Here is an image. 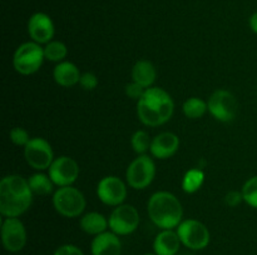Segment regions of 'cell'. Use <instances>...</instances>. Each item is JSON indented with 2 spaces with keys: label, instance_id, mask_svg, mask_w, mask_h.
<instances>
[{
  "label": "cell",
  "instance_id": "6da1fadb",
  "mask_svg": "<svg viewBox=\"0 0 257 255\" xmlns=\"http://www.w3.org/2000/svg\"><path fill=\"white\" fill-rule=\"evenodd\" d=\"M33 195L28 179L7 175L0 182V212L5 218H19L30 208Z\"/></svg>",
  "mask_w": 257,
  "mask_h": 255
},
{
  "label": "cell",
  "instance_id": "7a4b0ae2",
  "mask_svg": "<svg viewBox=\"0 0 257 255\" xmlns=\"http://www.w3.org/2000/svg\"><path fill=\"white\" fill-rule=\"evenodd\" d=\"M175 102L162 88L151 86L137 102L138 119L147 126H160L172 118Z\"/></svg>",
  "mask_w": 257,
  "mask_h": 255
},
{
  "label": "cell",
  "instance_id": "3957f363",
  "mask_svg": "<svg viewBox=\"0 0 257 255\" xmlns=\"http://www.w3.org/2000/svg\"><path fill=\"white\" fill-rule=\"evenodd\" d=\"M148 216L156 226L175 229L182 222L183 208L178 198L170 192H157L147 204Z\"/></svg>",
  "mask_w": 257,
  "mask_h": 255
},
{
  "label": "cell",
  "instance_id": "277c9868",
  "mask_svg": "<svg viewBox=\"0 0 257 255\" xmlns=\"http://www.w3.org/2000/svg\"><path fill=\"white\" fill-rule=\"evenodd\" d=\"M53 205L57 212L65 218H77L85 209V198L80 190L74 186L58 188L53 194Z\"/></svg>",
  "mask_w": 257,
  "mask_h": 255
},
{
  "label": "cell",
  "instance_id": "5b68a950",
  "mask_svg": "<svg viewBox=\"0 0 257 255\" xmlns=\"http://www.w3.org/2000/svg\"><path fill=\"white\" fill-rule=\"evenodd\" d=\"M44 60V48L35 42H28L15 50L13 65L19 74L32 75L40 69Z\"/></svg>",
  "mask_w": 257,
  "mask_h": 255
},
{
  "label": "cell",
  "instance_id": "8992f818",
  "mask_svg": "<svg viewBox=\"0 0 257 255\" xmlns=\"http://www.w3.org/2000/svg\"><path fill=\"white\" fill-rule=\"evenodd\" d=\"M156 176V164L148 155H138L131 162L125 172V179L128 185L136 190L146 189L152 184Z\"/></svg>",
  "mask_w": 257,
  "mask_h": 255
},
{
  "label": "cell",
  "instance_id": "52a82bcc",
  "mask_svg": "<svg viewBox=\"0 0 257 255\" xmlns=\"http://www.w3.org/2000/svg\"><path fill=\"white\" fill-rule=\"evenodd\" d=\"M176 232L181 242L191 250H202L210 244L211 235L207 226L196 219L182 220Z\"/></svg>",
  "mask_w": 257,
  "mask_h": 255
},
{
  "label": "cell",
  "instance_id": "ba28073f",
  "mask_svg": "<svg viewBox=\"0 0 257 255\" xmlns=\"http://www.w3.org/2000/svg\"><path fill=\"white\" fill-rule=\"evenodd\" d=\"M108 224H109L110 232L114 234L120 235V236L132 234L140 225L138 210L130 204L118 205L110 212L108 218Z\"/></svg>",
  "mask_w": 257,
  "mask_h": 255
},
{
  "label": "cell",
  "instance_id": "9c48e42d",
  "mask_svg": "<svg viewBox=\"0 0 257 255\" xmlns=\"http://www.w3.org/2000/svg\"><path fill=\"white\" fill-rule=\"evenodd\" d=\"M24 156L28 164L39 172L49 169L54 162L52 145L44 138H32L24 146Z\"/></svg>",
  "mask_w": 257,
  "mask_h": 255
},
{
  "label": "cell",
  "instance_id": "30bf717a",
  "mask_svg": "<svg viewBox=\"0 0 257 255\" xmlns=\"http://www.w3.org/2000/svg\"><path fill=\"white\" fill-rule=\"evenodd\" d=\"M208 112L218 122H227L237 114V100L228 90H216L207 102Z\"/></svg>",
  "mask_w": 257,
  "mask_h": 255
},
{
  "label": "cell",
  "instance_id": "8fae6325",
  "mask_svg": "<svg viewBox=\"0 0 257 255\" xmlns=\"http://www.w3.org/2000/svg\"><path fill=\"white\" fill-rule=\"evenodd\" d=\"M48 175L57 186H70L79 176V165L73 158L63 155L54 159L48 169Z\"/></svg>",
  "mask_w": 257,
  "mask_h": 255
},
{
  "label": "cell",
  "instance_id": "7c38bea8",
  "mask_svg": "<svg viewBox=\"0 0 257 255\" xmlns=\"http://www.w3.org/2000/svg\"><path fill=\"white\" fill-rule=\"evenodd\" d=\"M98 199L109 206L122 205L127 198V186L118 176L109 175L99 180L97 185Z\"/></svg>",
  "mask_w": 257,
  "mask_h": 255
},
{
  "label": "cell",
  "instance_id": "4fadbf2b",
  "mask_svg": "<svg viewBox=\"0 0 257 255\" xmlns=\"http://www.w3.org/2000/svg\"><path fill=\"white\" fill-rule=\"evenodd\" d=\"M2 242L5 250L18 252L27 244V230L19 218H5L2 224Z\"/></svg>",
  "mask_w": 257,
  "mask_h": 255
},
{
  "label": "cell",
  "instance_id": "5bb4252c",
  "mask_svg": "<svg viewBox=\"0 0 257 255\" xmlns=\"http://www.w3.org/2000/svg\"><path fill=\"white\" fill-rule=\"evenodd\" d=\"M28 32L33 42L38 44H48L54 36V22L49 15L44 12H35L28 22Z\"/></svg>",
  "mask_w": 257,
  "mask_h": 255
},
{
  "label": "cell",
  "instance_id": "9a60e30c",
  "mask_svg": "<svg viewBox=\"0 0 257 255\" xmlns=\"http://www.w3.org/2000/svg\"><path fill=\"white\" fill-rule=\"evenodd\" d=\"M180 148V139L176 134L165 132L158 134L152 139L151 144V154L161 160L168 159L177 152Z\"/></svg>",
  "mask_w": 257,
  "mask_h": 255
},
{
  "label": "cell",
  "instance_id": "2e32d148",
  "mask_svg": "<svg viewBox=\"0 0 257 255\" xmlns=\"http://www.w3.org/2000/svg\"><path fill=\"white\" fill-rule=\"evenodd\" d=\"M92 255H120L122 242L119 235L113 232H104L93 238L90 244Z\"/></svg>",
  "mask_w": 257,
  "mask_h": 255
},
{
  "label": "cell",
  "instance_id": "e0dca14e",
  "mask_svg": "<svg viewBox=\"0 0 257 255\" xmlns=\"http://www.w3.org/2000/svg\"><path fill=\"white\" fill-rule=\"evenodd\" d=\"M181 244L182 242L177 232H173V229H165L155 238L153 250L156 255H177Z\"/></svg>",
  "mask_w": 257,
  "mask_h": 255
},
{
  "label": "cell",
  "instance_id": "ac0fdd59",
  "mask_svg": "<svg viewBox=\"0 0 257 255\" xmlns=\"http://www.w3.org/2000/svg\"><path fill=\"white\" fill-rule=\"evenodd\" d=\"M80 75L82 74L79 72L77 65L70 62H58L53 70V78H54L55 82L64 88L74 86L75 84H78L80 80Z\"/></svg>",
  "mask_w": 257,
  "mask_h": 255
},
{
  "label": "cell",
  "instance_id": "d6986e66",
  "mask_svg": "<svg viewBox=\"0 0 257 255\" xmlns=\"http://www.w3.org/2000/svg\"><path fill=\"white\" fill-rule=\"evenodd\" d=\"M157 78L155 65L148 60H140L132 68V82H137L145 89H148L153 85Z\"/></svg>",
  "mask_w": 257,
  "mask_h": 255
},
{
  "label": "cell",
  "instance_id": "ffe728a7",
  "mask_svg": "<svg viewBox=\"0 0 257 255\" xmlns=\"http://www.w3.org/2000/svg\"><path fill=\"white\" fill-rule=\"evenodd\" d=\"M79 225L83 232L89 235H94V236L107 232L109 228L108 219H105L104 215L97 212H90L83 215L80 218Z\"/></svg>",
  "mask_w": 257,
  "mask_h": 255
},
{
  "label": "cell",
  "instance_id": "44dd1931",
  "mask_svg": "<svg viewBox=\"0 0 257 255\" xmlns=\"http://www.w3.org/2000/svg\"><path fill=\"white\" fill-rule=\"evenodd\" d=\"M30 190L35 195H49L53 192L54 182H52L49 175H45L43 172H35L28 179Z\"/></svg>",
  "mask_w": 257,
  "mask_h": 255
},
{
  "label": "cell",
  "instance_id": "7402d4cb",
  "mask_svg": "<svg viewBox=\"0 0 257 255\" xmlns=\"http://www.w3.org/2000/svg\"><path fill=\"white\" fill-rule=\"evenodd\" d=\"M205 182V172L201 169H191L185 174L182 179V189L187 194H193L198 192Z\"/></svg>",
  "mask_w": 257,
  "mask_h": 255
},
{
  "label": "cell",
  "instance_id": "603a6c76",
  "mask_svg": "<svg viewBox=\"0 0 257 255\" xmlns=\"http://www.w3.org/2000/svg\"><path fill=\"white\" fill-rule=\"evenodd\" d=\"M183 114L188 118V119H200L206 112L208 110V105L205 100L200 99V98H188L185 102H183Z\"/></svg>",
  "mask_w": 257,
  "mask_h": 255
},
{
  "label": "cell",
  "instance_id": "cb8c5ba5",
  "mask_svg": "<svg viewBox=\"0 0 257 255\" xmlns=\"http://www.w3.org/2000/svg\"><path fill=\"white\" fill-rule=\"evenodd\" d=\"M68 48L64 42L52 40L44 46V56L45 60L54 62H62L67 58Z\"/></svg>",
  "mask_w": 257,
  "mask_h": 255
},
{
  "label": "cell",
  "instance_id": "d4e9b609",
  "mask_svg": "<svg viewBox=\"0 0 257 255\" xmlns=\"http://www.w3.org/2000/svg\"><path fill=\"white\" fill-rule=\"evenodd\" d=\"M151 144H152V140L145 130H137L131 138V145L133 150L140 155L146 154L151 149Z\"/></svg>",
  "mask_w": 257,
  "mask_h": 255
},
{
  "label": "cell",
  "instance_id": "484cf974",
  "mask_svg": "<svg viewBox=\"0 0 257 255\" xmlns=\"http://www.w3.org/2000/svg\"><path fill=\"white\" fill-rule=\"evenodd\" d=\"M241 192L243 195V202L253 209H257V175L250 178L243 184Z\"/></svg>",
  "mask_w": 257,
  "mask_h": 255
},
{
  "label": "cell",
  "instance_id": "4316f807",
  "mask_svg": "<svg viewBox=\"0 0 257 255\" xmlns=\"http://www.w3.org/2000/svg\"><path fill=\"white\" fill-rule=\"evenodd\" d=\"M9 138L10 140H12L13 144L18 145V146H25V145L29 142V140L32 139V138L29 136V132L19 126L13 128V129L10 130Z\"/></svg>",
  "mask_w": 257,
  "mask_h": 255
},
{
  "label": "cell",
  "instance_id": "83f0119b",
  "mask_svg": "<svg viewBox=\"0 0 257 255\" xmlns=\"http://www.w3.org/2000/svg\"><path fill=\"white\" fill-rule=\"evenodd\" d=\"M79 84L83 89L88 90V92H90V90H94L95 88L98 86L97 75L93 74V72H83V74L80 75Z\"/></svg>",
  "mask_w": 257,
  "mask_h": 255
},
{
  "label": "cell",
  "instance_id": "f1b7e54d",
  "mask_svg": "<svg viewBox=\"0 0 257 255\" xmlns=\"http://www.w3.org/2000/svg\"><path fill=\"white\" fill-rule=\"evenodd\" d=\"M146 89L143 86H141L140 84H137V82H130V84L125 85V95H127L130 99H133V100H140L141 98L143 96V94H145Z\"/></svg>",
  "mask_w": 257,
  "mask_h": 255
},
{
  "label": "cell",
  "instance_id": "f546056e",
  "mask_svg": "<svg viewBox=\"0 0 257 255\" xmlns=\"http://www.w3.org/2000/svg\"><path fill=\"white\" fill-rule=\"evenodd\" d=\"M243 202L242 192H237V190H231L226 194L225 202L231 208H236Z\"/></svg>",
  "mask_w": 257,
  "mask_h": 255
},
{
  "label": "cell",
  "instance_id": "4dcf8cb0",
  "mask_svg": "<svg viewBox=\"0 0 257 255\" xmlns=\"http://www.w3.org/2000/svg\"><path fill=\"white\" fill-rule=\"evenodd\" d=\"M53 255H84L82 250L72 244H64L58 248Z\"/></svg>",
  "mask_w": 257,
  "mask_h": 255
},
{
  "label": "cell",
  "instance_id": "1f68e13d",
  "mask_svg": "<svg viewBox=\"0 0 257 255\" xmlns=\"http://www.w3.org/2000/svg\"><path fill=\"white\" fill-rule=\"evenodd\" d=\"M248 24H250L251 30H252V32H255V34H257V12H253V14L251 15L250 22H248Z\"/></svg>",
  "mask_w": 257,
  "mask_h": 255
},
{
  "label": "cell",
  "instance_id": "d6a6232c",
  "mask_svg": "<svg viewBox=\"0 0 257 255\" xmlns=\"http://www.w3.org/2000/svg\"><path fill=\"white\" fill-rule=\"evenodd\" d=\"M177 255H193V254H191V252H178Z\"/></svg>",
  "mask_w": 257,
  "mask_h": 255
},
{
  "label": "cell",
  "instance_id": "836d02e7",
  "mask_svg": "<svg viewBox=\"0 0 257 255\" xmlns=\"http://www.w3.org/2000/svg\"><path fill=\"white\" fill-rule=\"evenodd\" d=\"M145 255H156V254H145Z\"/></svg>",
  "mask_w": 257,
  "mask_h": 255
}]
</instances>
